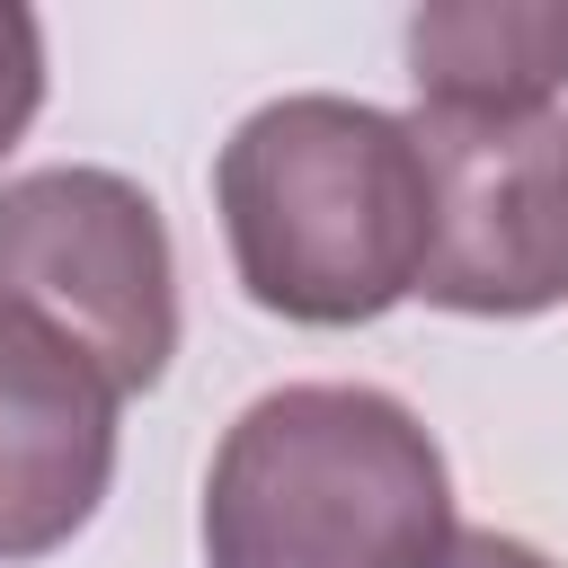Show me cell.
<instances>
[{
    "label": "cell",
    "mask_w": 568,
    "mask_h": 568,
    "mask_svg": "<svg viewBox=\"0 0 568 568\" xmlns=\"http://www.w3.org/2000/svg\"><path fill=\"white\" fill-rule=\"evenodd\" d=\"M213 204L248 302L302 328L382 320L417 293L435 240V186L408 115L328 89L257 106L213 160Z\"/></svg>",
    "instance_id": "1"
},
{
    "label": "cell",
    "mask_w": 568,
    "mask_h": 568,
    "mask_svg": "<svg viewBox=\"0 0 568 568\" xmlns=\"http://www.w3.org/2000/svg\"><path fill=\"white\" fill-rule=\"evenodd\" d=\"M453 479L417 408L364 382L248 399L204 479L213 568H444Z\"/></svg>",
    "instance_id": "2"
},
{
    "label": "cell",
    "mask_w": 568,
    "mask_h": 568,
    "mask_svg": "<svg viewBox=\"0 0 568 568\" xmlns=\"http://www.w3.org/2000/svg\"><path fill=\"white\" fill-rule=\"evenodd\" d=\"M0 302L71 337L115 390L178 355V266L160 204L115 169H36L0 186Z\"/></svg>",
    "instance_id": "3"
},
{
    "label": "cell",
    "mask_w": 568,
    "mask_h": 568,
    "mask_svg": "<svg viewBox=\"0 0 568 568\" xmlns=\"http://www.w3.org/2000/svg\"><path fill=\"white\" fill-rule=\"evenodd\" d=\"M426 186H435V240L417 293L470 320H524L568 302V115H408Z\"/></svg>",
    "instance_id": "4"
},
{
    "label": "cell",
    "mask_w": 568,
    "mask_h": 568,
    "mask_svg": "<svg viewBox=\"0 0 568 568\" xmlns=\"http://www.w3.org/2000/svg\"><path fill=\"white\" fill-rule=\"evenodd\" d=\"M124 390L44 320L0 302V568L62 550L115 479Z\"/></svg>",
    "instance_id": "5"
},
{
    "label": "cell",
    "mask_w": 568,
    "mask_h": 568,
    "mask_svg": "<svg viewBox=\"0 0 568 568\" xmlns=\"http://www.w3.org/2000/svg\"><path fill=\"white\" fill-rule=\"evenodd\" d=\"M417 106L532 115L568 89V9L541 0H435L408 18Z\"/></svg>",
    "instance_id": "6"
},
{
    "label": "cell",
    "mask_w": 568,
    "mask_h": 568,
    "mask_svg": "<svg viewBox=\"0 0 568 568\" xmlns=\"http://www.w3.org/2000/svg\"><path fill=\"white\" fill-rule=\"evenodd\" d=\"M36 106H44V27H36V9L0 0V160L18 151Z\"/></svg>",
    "instance_id": "7"
},
{
    "label": "cell",
    "mask_w": 568,
    "mask_h": 568,
    "mask_svg": "<svg viewBox=\"0 0 568 568\" xmlns=\"http://www.w3.org/2000/svg\"><path fill=\"white\" fill-rule=\"evenodd\" d=\"M444 568H550V559L532 541H515V532H453Z\"/></svg>",
    "instance_id": "8"
}]
</instances>
